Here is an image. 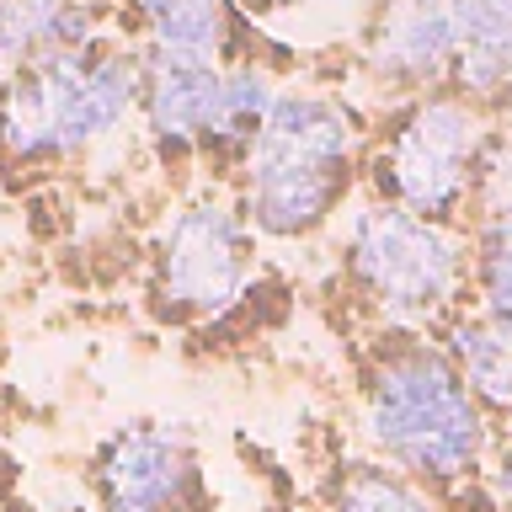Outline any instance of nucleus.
Returning a JSON list of instances; mask_svg holds the SVG:
<instances>
[{"label": "nucleus", "instance_id": "nucleus-6", "mask_svg": "<svg viewBox=\"0 0 512 512\" xmlns=\"http://www.w3.org/2000/svg\"><path fill=\"white\" fill-rule=\"evenodd\" d=\"M486 150L480 118L459 96H422L395 134L379 150V182L390 187V203L411 208L422 219H448L470 198L475 166Z\"/></svg>", "mask_w": 512, "mask_h": 512}, {"label": "nucleus", "instance_id": "nucleus-11", "mask_svg": "<svg viewBox=\"0 0 512 512\" xmlns=\"http://www.w3.org/2000/svg\"><path fill=\"white\" fill-rule=\"evenodd\" d=\"M443 352L486 416H512V331L486 315H454Z\"/></svg>", "mask_w": 512, "mask_h": 512}, {"label": "nucleus", "instance_id": "nucleus-2", "mask_svg": "<svg viewBox=\"0 0 512 512\" xmlns=\"http://www.w3.org/2000/svg\"><path fill=\"white\" fill-rule=\"evenodd\" d=\"M358 123L326 91H278L267 123L240 155V214L272 240L315 235L347 198Z\"/></svg>", "mask_w": 512, "mask_h": 512}, {"label": "nucleus", "instance_id": "nucleus-5", "mask_svg": "<svg viewBox=\"0 0 512 512\" xmlns=\"http://www.w3.org/2000/svg\"><path fill=\"white\" fill-rule=\"evenodd\" d=\"M251 283V224L224 198H192L155 240V310L198 326L219 320Z\"/></svg>", "mask_w": 512, "mask_h": 512}, {"label": "nucleus", "instance_id": "nucleus-9", "mask_svg": "<svg viewBox=\"0 0 512 512\" xmlns=\"http://www.w3.org/2000/svg\"><path fill=\"white\" fill-rule=\"evenodd\" d=\"M454 48V0H395L368 43V64L395 86H432L454 75Z\"/></svg>", "mask_w": 512, "mask_h": 512}, {"label": "nucleus", "instance_id": "nucleus-13", "mask_svg": "<svg viewBox=\"0 0 512 512\" xmlns=\"http://www.w3.org/2000/svg\"><path fill=\"white\" fill-rule=\"evenodd\" d=\"M134 11L150 27L155 54L224 64V43H230V6L224 0H134Z\"/></svg>", "mask_w": 512, "mask_h": 512}, {"label": "nucleus", "instance_id": "nucleus-8", "mask_svg": "<svg viewBox=\"0 0 512 512\" xmlns=\"http://www.w3.org/2000/svg\"><path fill=\"white\" fill-rule=\"evenodd\" d=\"M219 75L224 64L182 59V54H144V86L139 107L150 134L166 150H203L214 139V102H219Z\"/></svg>", "mask_w": 512, "mask_h": 512}, {"label": "nucleus", "instance_id": "nucleus-7", "mask_svg": "<svg viewBox=\"0 0 512 512\" xmlns=\"http://www.w3.org/2000/svg\"><path fill=\"white\" fill-rule=\"evenodd\" d=\"M102 512H208L203 464L182 427L128 422L96 448Z\"/></svg>", "mask_w": 512, "mask_h": 512}, {"label": "nucleus", "instance_id": "nucleus-16", "mask_svg": "<svg viewBox=\"0 0 512 512\" xmlns=\"http://www.w3.org/2000/svg\"><path fill=\"white\" fill-rule=\"evenodd\" d=\"M475 203H480V224H512V139L480 150L475 166Z\"/></svg>", "mask_w": 512, "mask_h": 512}, {"label": "nucleus", "instance_id": "nucleus-10", "mask_svg": "<svg viewBox=\"0 0 512 512\" xmlns=\"http://www.w3.org/2000/svg\"><path fill=\"white\" fill-rule=\"evenodd\" d=\"M102 6L96 0H0V80L32 64L102 43Z\"/></svg>", "mask_w": 512, "mask_h": 512}, {"label": "nucleus", "instance_id": "nucleus-14", "mask_svg": "<svg viewBox=\"0 0 512 512\" xmlns=\"http://www.w3.org/2000/svg\"><path fill=\"white\" fill-rule=\"evenodd\" d=\"M331 512H438V502L400 470L352 464L331 491Z\"/></svg>", "mask_w": 512, "mask_h": 512}, {"label": "nucleus", "instance_id": "nucleus-3", "mask_svg": "<svg viewBox=\"0 0 512 512\" xmlns=\"http://www.w3.org/2000/svg\"><path fill=\"white\" fill-rule=\"evenodd\" d=\"M144 59L128 48H75L0 80V144L22 166L70 160L102 144L139 107Z\"/></svg>", "mask_w": 512, "mask_h": 512}, {"label": "nucleus", "instance_id": "nucleus-19", "mask_svg": "<svg viewBox=\"0 0 512 512\" xmlns=\"http://www.w3.org/2000/svg\"><path fill=\"white\" fill-rule=\"evenodd\" d=\"M251 6H294V0H251Z\"/></svg>", "mask_w": 512, "mask_h": 512}, {"label": "nucleus", "instance_id": "nucleus-12", "mask_svg": "<svg viewBox=\"0 0 512 512\" xmlns=\"http://www.w3.org/2000/svg\"><path fill=\"white\" fill-rule=\"evenodd\" d=\"M454 80L470 96L507 91L512 75V0H454Z\"/></svg>", "mask_w": 512, "mask_h": 512}, {"label": "nucleus", "instance_id": "nucleus-15", "mask_svg": "<svg viewBox=\"0 0 512 512\" xmlns=\"http://www.w3.org/2000/svg\"><path fill=\"white\" fill-rule=\"evenodd\" d=\"M475 294L480 310L512 331V224H480V256H475Z\"/></svg>", "mask_w": 512, "mask_h": 512}, {"label": "nucleus", "instance_id": "nucleus-18", "mask_svg": "<svg viewBox=\"0 0 512 512\" xmlns=\"http://www.w3.org/2000/svg\"><path fill=\"white\" fill-rule=\"evenodd\" d=\"M507 139H512V75H507Z\"/></svg>", "mask_w": 512, "mask_h": 512}, {"label": "nucleus", "instance_id": "nucleus-17", "mask_svg": "<svg viewBox=\"0 0 512 512\" xmlns=\"http://www.w3.org/2000/svg\"><path fill=\"white\" fill-rule=\"evenodd\" d=\"M486 491H491L496 512H512V443L491 459V470H486Z\"/></svg>", "mask_w": 512, "mask_h": 512}, {"label": "nucleus", "instance_id": "nucleus-1", "mask_svg": "<svg viewBox=\"0 0 512 512\" xmlns=\"http://www.w3.org/2000/svg\"><path fill=\"white\" fill-rule=\"evenodd\" d=\"M363 432L416 486H459L486 470L491 454V416L427 336H400L374 358L363 379Z\"/></svg>", "mask_w": 512, "mask_h": 512}, {"label": "nucleus", "instance_id": "nucleus-4", "mask_svg": "<svg viewBox=\"0 0 512 512\" xmlns=\"http://www.w3.org/2000/svg\"><path fill=\"white\" fill-rule=\"evenodd\" d=\"M347 272L390 331H427L464 288V240L390 198L347 219Z\"/></svg>", "mask_w": 512, "mask_h": 512}]
</instances>
